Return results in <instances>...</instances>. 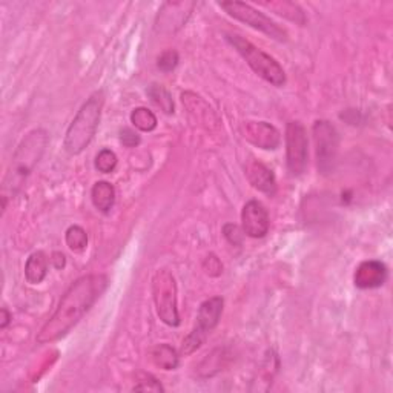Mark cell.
Returning a JSON list of instances; mask_svg holds the SVG:
<instances>
[{
	"instance_id": "6da1fadb",
	"label": "cell",
	"mask_w": 393,
	"mask_h": 393,
	"mask_svg": "<svg viewBox=\"0 0 393 393\" xmlns=\"http://www.w3.org/2000/svg\"><path fill=\"white\" fill-rule=\"evenodd\" d=\"M108 277L103 274H91L78 278L71 284L67 294L60 299L54 315L46 321L37 335L39 344H46L60 340L80 321L97 299L108 288Z\"/></svg>"
},
{
	"instance_id": "7a4b0ae2",
	"label": "cell",
	"mask_w": 393,
	"mask_h": 393,
	"mask_svg": "<svg viewBox=\"0 0 393 393\" xmlns=\"http://www.w3.org/2000/svg\"><path fill=\"white\" fill-rule=\"evenodd\" d=\"M102 108H103V94L102 92H96L92 94L87 102L83 103L80 111L77 112L74 120L71 121V125L65 135V146L67 152L71 155L80 154L85 148L94 139L97 132L100 116H102Z\"/></svg>"
},
{
	"instance_id": "3957f363",
	"label": "cell",
	"mask_w": 393,
	"mask_h": 393,
	"mask_svg": "<svg viewBox=\"0 0 393 393\" xmlns=\"http://www.w3.org/2000/svg\"><path fill=\"white\" fill-rule=\"evenodd\" d=\"M46 145L48 134L45 130H34L26 135L12 157V166L5 182V189L10 188L11 192H16L22 186L25 178L44 155Z\"/></svg>"
},
{
	"instance_id": "277c9868",
	"label": "cell",
	"mask_w": 393,
	"mask_h": 393,
	"mask_svg": "<svg viewBox=\"0 0 393 393\" xmlns=\"http://www.w3.org/2000/svg\"><path fill=\"white\" fill-rule=\"evenodd\" d=\"M227 42L237 49L238 54L247 62V65L254 69L255 74H259L264 80L269 82L274 87H283L286 83V74L274 57H270L260 48L252 45L251 42L243 39L241 35L237 34H227Z\"/></svg>"
},
{
	"instance_id": "5b68a950",
	"label": "cell",
	"mask_w": 393,
	"mask_h": 393,
	"mask_svg": "<svg viewBox=\"0 0 393 393\" xmlns=\"http://www.w3.org/2000/svg\"><path fill=\"white\" fill-rule=\"evenodd\" d=\"M152 294L157 309V315L164 324L177 327L180 324L177 302V284L174 275L166 269H161L155 274L152 280Z\"/></svg>"
},
{
	"instance_id": "8992f818",
	"label": "cell",
	"mask_w": 393,
	"mask_h": 393,
	"mask_svg": "<svg viewBox=\"0 0 393 393\" xmlns=\"http://www.w3.org/2000/svg\"><path fill=\"white\" fill-rule=\"evenodd\" d=\"M223 306L225 302L221 297H212L209 299H206V302L200 306L194 331L183 340L182 344L183 355L194 353L197 349L202 347L206 338H208V335L217 327L218 321L221 318V313H223Z\"/></svg>"
},
{
	"instance_id": "52a82bcc",
	"label": "cell",
	"mask_w": 393,
	"mask_h": 393,
	"mask_svg": "<svg viewBox=\"0 0 393 393\" xmlns=\"http://www.w3.org/2000/svg\"><path fill=\"white\" fill-rule=\"evenodd\" d=\"M220 6L235 20H240V22L254 28V30L266 34L268 37L278 42H288V33H286V30L278 26L274 20L268 17L264 12L255 10L252 5L231 0V2H221Z\"/></svg>"
},
{
	"instance_id": "ba28073f",
	"label": "cell",
	"mask_w": 393,
	"mask_h": 393,
	"mask_svg": "<svg viewBox=\"0 0 393 393\" xmlns=\"http://www.w3.org/2000/svg\"><path fill=\"white\" fill-rule=\"evenodd\" d=\"M309 159V141L306 128L299 121H289L286 126V163L290 175L304 174Z\"/></svg>"
},
{
	"instance_id": "9c48e42d",
	"label": "cell",
	"mask_w": 393,
	"mask_h": 393,
	"mask_svg": "<svg viewBox=\"0 0 393 393\" xmlns=\"http://www.w3.org/2000/svg\"><path fill=\"white\" fill-rule=\"evenodd\" d=\"M313 140H315V151L318 169L321 174H331L337 161L340 148V137L335 126L327 120H317L313 123Z\"/></svg>"
},
{
	"instance_id": "30bf717a",
	"label": "cell",
	"mask_w": 393,
	"mask_h": 393,
	"mask_svg": "<svg viewBox=\"0 0 393 393\" xmlns=\"http://www.w3.org/2000/svg\"><path fill=\"white\" fill-rule=\"evenodd\" d=\"M241 134L249 143L266 151H274L281 143L280 132L266 121H245L241 125Z\"/></svg>"
},
{
	"instance_id": "8fae6325",
	"label": "cell",
	"mask_w": 393,
	"mask_h": 393,
	"mask_svg": "<svg viewBox=\"0 0 393 393\" xmlns=\"http://www.w3.org/2000/svg\"><path fill=\"white\" fill-rule=\"evenodd\" d=\"M241 225L243 232L251 238H263L268 234L270 221L268 209L263 203L251 200L245 204L241 212Z\"/></svg>"
},
{
	"instance_id": "7c38bea8",
	"label": "cell",
	"mask_w": 393,
	"mask_h": 393,
	"mask_svg": "<svg viewBox=\"0 0 393 393\" xmlns=\"http://www.w3.org/2000/svg\"><path fill=\"white\" fill-rule=\"evenodd\" d=\"M387 268L385 264L378 260H369L363 261L353 277L355 286L360 289H375L381 288V286L387 280Z\"/></svg>"
},
{
	"instance_id": "4fadbf2b",
	"label": "cell",
	"mask_w": 393,
	"mask_h": 393,
	"mask_svg": "<svg viewBox=\"0 0 393 393\" xmlns=\"http://www.w3.org/2000/svg\"><path fill=\"white\" fill-rule=\"evenodd\" d=\"M246 177L255 189L268 195H275L277 180L272 171L261 161L251 160L246 164Z\"/></svg>"
},
{
	"instance_id": "5bb4252c",
	"label": "cell",
	"mask_w": 393,
	"mask_h": 393,
	"mask_svg": "<svg viewBox=\"0 0 393 393\" xmlns=\"http://www.w3.org/2000/svg\"><path fill=\"white\" fill-rule=\"evenodd\" d=\"M91 198L96 208L102 212H110L116 202V189L108 182H97L92 186Z\"/></svg>"
},
{
	"instance_id": "9a60e30c",
	"label": "cell",
	"mask_w": 393,
	"mask_h": 393,
	"mask_svg": "<svg viewBox=\"0 0 393 393\" xmlns=\"http://www.w3.org/2000/svg\"><path fill=\"white\" fill-rule=\"evenodd\" d=\"M48 274V259L44 252H34L25 264V277L28 283L39 284Z\"/></svg>"
},
{
	"instance_id": "2e32d148",
	"label": "cell",
	"mask_w": 393,
	"mask_h": 393,
	"mask_svg": "<svg viewBox=\"0 0 393 393\" xmlns=\"http://www.w3.org/2000/svg\"><path fill=\"white\" fill-rule=\"evenodd\" d=\"M263 6H266L270 11H274L278 16H281L284 19L290 20V22H295L298 25H306V14L303 10L294 2H263Z\"/></svg>"
},
{
	"instance_id": "e0dca14e",
	"label": "cell",
	"mask_w": 393,
	"mask_h": 393,
	"mask_svg": "<svg viewBox=\"0 0 393 393\" xmlns=\"http://www.w3.org/2000/svg\"><path fill=\"white\" fill-rule=\"evenodd\" d=\"M151 358L157 367L163 370H174L178 366V356L169 344H160L152 349Z\"/></svg>"
},
{
	"instance_id": "ac0fdd59",
	"label": "cell",
	"mask_w": 393,
	"mask_h": 393,
	"mask_svg": "<svg viewBox=\"0 0 393 393\" xmlns=\"http://www.w3.org/2000/svg\"><path fill=\"white\" fill-rule=\"evenodd\" d=\"M131 121L137 130L143 132H151L157 128V117L148 108H135L131 112Z\"/></svg>"
},
{
	"instance_id": "d6986e66",
	"label": "cell",
	"mask_w": 393,
	"mask_h": 393,
	"mask_svg": "<svg viewBox=\"0 0 393 393\" xmlns=\"http://www.w3.org/2000/svg\"><path fill=\"white\" fill-rule=\"evenodd\" d=\"M148 96L151 97L152 102L159 106V108L166 112V114H173L174 112V102L173 97H171L169 91L166 88H163L161 85H152L148 89Z\"/></svg>"
},
{
	"instance_id": "ffe728a7",
	"label": "cell",
	"mask_w": 393,
	"mask_h": 393,
	"mask_svg": "<svg viewBox=\"0 0 393 393\" xmlns=\"http://www.w3.org/2000/svg\"><path fill=\"white\" fill-rule=\"evenodd\" d=\"M67 245L74 252H80L88 245V235L80 226H71L67 231Z\"/></svg>"
},
{
	"instance_id": "44dd1931",
	"label": "cell",
	"mask_w": 393,
	"mask_h": 393,
	"mask_svg": "<svg viewBox=\"0 0 393 393\" xmlns=\"http://www.w3.org/2000/svg\"><path fill=\"white\" fill-rule=\"evenodd\" d=\"M117 166V155L111 149H102L96 157V168L103 174H110Z\"/></svg>"
},
{
	"instance_id": "7402d4cb",
	"label": "cell",
	"mask_w": 393,
	"mask_h": 393,
	"mask_svg": "<svg viewBox=\"0 0 393 393\" xmlns=\"http://www.w3.org/2000/svg\"><path fill=\"white\" fill-rule=\"evenodd\" d=\"M157 65H159L163 73H171V71L175 69V67L178 65V53L174 51V49H168V51H164L159 57V63H157Z\"/></svg>"
},
{
	"instance_id": "603a6c76",
	"label": "cell",
	"mask_w": 393,
	"mask_h": 393,
	"mask_svg": "<svg viewBox=\"0 0 393 393\" xmlns=\"http://www.w3.org/2000/svg\"><path fill=\"white\" fill-rule=\"evenodd\" d=\"M134 390H140V392H163L161 384L155 380L154 376L151 375H143L139 384L134 385Z\"/></svg>"
},
{
	"instance_id": "cb8c5ba5",
	"label": "cell",
	"mask_w": 393,
	"mask_h": 393,
	"mask_svg": "<svg viewBox=\"0 0 393 393\" xmlns=\"http://www.w3.org/2000/svg\"><path fill=\"white\" fill-rule=\"evenodd\" d=\"M203 268L206 270V274H209L211 277H218L221 272H223V266H221L220 260L213 254L206 256Z\"/></svg>"
},
{
	"instance_id": "d4e9b609",
	"label": "cell",
	"mask_w": 393,
	"mask_h": 393,
	"mask_svg": "<svg viewBox=\"0 0 393 393\" xmlns=\"http://www.w3.org/2000/svg\"><path fill=\"white\" fill-rule=\"evenodd\" d=\"M223 232H225V237L227 238V241L231 243V245H240L241 243V232L238 229V226L226 225Z\"/></svg>"
},
{
	"instance_id": "484cf974",
	"label": "cell",
	"mask_w": 393,
	"mask_h": 393,
	"mask_svg": "<svg viewBox=\"0 0 393 393\" xmlns=\"http://www.w3.org/2000/svg\"><path fill=\"white\" fill-rule=\"evenodd\" d=\"M120 140L128 148H134V146H137L139 143H140L139 135L135 134L134 131H131V130H123V131H121L120 132Z\"/></svg>"
},
{
	"instance_id": "4316f807",
	"label": "cell",
	"mask_w": 393,
	"mask_h": 393,
	"mask_svg": "<svg viewBox=\"0 0 393 393\" xmlns=\"http://www.w3.org/2000/svg\"><path fill=\"white\" fill-rule=\"evenodd\" d=\"M51 263L54 264L55 269H62L65 268V255L60 252H54L51 256Z\"/></svg>"
},
{
	"instance_id": "83f0119b",
	"label": "cell",
	"mask_w": 393,
	"mask_h": 393,
	"mask_svg": "<svg viewBox=\"0 0 393 393\" xmlns=\"http://www.w3.org/2000/svg\"><path fill=\"white\" fill-rule=\"evenodd\" d=\"M10 320H11V315L8 313V311H6L5 307H3V309H2V323H0V327L5 329L6 326H8Z\"/></svg>"
}]
</instances>
